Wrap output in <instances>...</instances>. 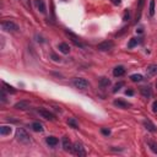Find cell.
<instances>
[{
	"mask_svg": "<svg viewBox=\"0 0 157 157\" xmlns=\"http://www.w3.org/2000/svg\"><path fill=\"white\" fill-rule=\"evenodd\" d=\"M10 134H11V128L10 127L4 125V127L0 128V135L5 136V135H10Z\"/></svg>",
	"mask_w": 157,
	"mask_h": 157,
	"instance_id": "2e32d148",
	"label": "cell"
},
{
	"mask_svg": "<svg viewBox=\"0 0 157 157\" xmlns=\"http://www.w3.org/2000/svg\"><path fill=\"white\" fill-rule=\"evenodd\" d=\"M125 95H127V96H133V95H134V91L129 88V90L125 91Z\"/></svg>",
	"mask_w": 157,
	"mask_h": 157,
	"instance_id": "f1b7e54d",
	"label": "cell"
},
{
	"mask_svg": "<svg viewBox=\"0 0 157 157\" xmlns=\"http://www.w3.org/2000/svg\"><path fill=\"white\" fill-rule=\"evenodd\" d=\"M114 106H117L118 108H128V107H130V103L125 102V101H123V100H115L113 102Z\"/></svg>",
	"mask_w": 157,
	"mask_h": 157,
	"instance_id": "8fae6325",
	"label": "cell"
},
{
	"mask_svg": "<svg viewBox=\"0 0 157 157\" xmlns=\"http://www.w3.org/2000/svg\"><path fill=\"white\" fill-rule=\"evenodd\" d=\"M130 79H131V81H134V82H140L144 77H143V75H140V74H134V75L130 76Z\"/></svg>",
	"mask_w": 157,
	"mask_h": 157,
	"instance_id": "44dd1931",
	"label": "cell"
},
{
	"mask_svg": "<svg viewBox=\"0 0 157 157\" xmlns=\"http://www.w3.org/2000/svg\"><path fill=\"white\" fill-rule=\"evenodd\" d=\"M52 56L54 58V60H56V61H58V60H60V58H58V56H56V55H54V54H52Z\"/></svg>",
	"mask_w": 157,
	"mask_h": 157,
	"instance_id": "d6a6232c",
	"label": "cell"
},
{
	"mask_svg": "<svg viewBox=\"0 0 157 157\" xmlns=\"http://www.w3.org/2000/svg\"><path fill=\"white\" fill-rule=\"evenodd\" d=\"M124 74H125V69H124V67H115L114 68V70H113V75L114 76H117V77H119V76H123Z\"/></svg>",
	"mask_w": 157,
	"mask_h": 157,
	"instance_id": "9c48e42d",
	"label": "cell"
},
{
	"mask_svg": "<svg viewBox=\"0 0 157 157\" xmlns=\"http://www.w3.org/2000/svg\"><path fill=\"white\" fill-rule=\"evenodd\" d=\"M63 147H64L65 151H72V145H71L70 140H69L67 136L63 139Z\"/></svg>",
	"mask_w": 157,
	"mask_h": 157,
	"instance_id": "7c38bea8",
	"label": "cell"
},
{
	"mask_svg": "<svg viewBox=\"0 0 157 157\" xmlns=\"http://www.w3.org/2000/svg\"><path fill=\"white\" fill-rule=\"evenodd\" d=\"M112 1H113V4H115V5H120L122 0H112Z\"/></svg>",
	"mask_w": 157,
	"mask_h": 157,
	"instance_id": "1f68e13d",
	"label": "cell"
},
{
	"mask_svg": "<svg viewBox=\"0 0 157 157\" xmlns=\"http://www.w3.org/2000/svg\"><path fill=\"white\" fill-rule=\"evenodd\" d=\"M140 92H141V95L144 97H146V98H148L151 96V90H150V87H147V86H144V87L140 88Z\"/></svg>",
	"mask_w": 157,
	"mask_h": 157,
	"instance_id": "9a60e30c",
	"label": "cell"
},
{
	"mask_svg": "<svg viewBox=\"0 0 157 157\" xmlns=\"http://www.w3.org/2000/svg\"><path fill=\"white\" fill-rule=\"evenodd\" d=\"M15 108L16 109H27L28 108V102L26 101H20L15 104Z\"/></svg>",
	"mask_w": 157,
	"mask_h": 157,
	"instance_id": "5bb4252c",
	"label": "cell"
},
{
	"mask_svg": "<svg viewBox=\"0 0 157 157\" xmlns=\"http://www.w3.org/2000/svg\"><path fill=\"white\" fill-rule=\"evenodd\" d=\"M148 14H150V16H153V15H155V0H151V1H150V7H148Z\"/></svg>",
	"mask_w": 157,
	"mask_h": 157,
	"instance_id": "603a6c76",
	"label": "cell"
},
{
	"mask_svg": "<svg viewBox=\"0 0 157 157\" xmlns=\"http://www.w3.org/2000/svg\"><path fill=\"white\" fill-rule=\"evenodd\" d=\"M148 146H150L151 151H152L153 153L157 155V144H156V143H152V141H148Z\"/></svg>",
	"mask_w": 157,
	"mask_h": 157,
	"instance_id": "cb8c5ba5",
	"label": "cell"
},
{
	"mask_svg": "<svg viewBox=\"0 0 157 157\" xmlns=\"http://www.w3.org/2000/svg\"><path fill=\"white\" fill-rule=\"evenodd\" d=\"M68 35H69V36H70V37L72 38V42H74V43H75L76 46H79V47H81V48H82V47H84V44H82V43L80 42V39H79V38H77V37H76L75 35H72V33H71V32H68Z\"/></svg>",
	"mask_w": 157,
	"mask_h": 157,
	"instance_id": "e0dca14e",
	"label": "cell"
},
{
	"mask_svg": "<svg viewBox=\"0 0 157 157\" xmlns=\"http://www.w3.org/2000/svg\"><path fill=\"white\" fill-rule=\"evenodd\" d=\"M144 125H145V128L148 131H151V133H156V131H157V128L155 127V124L152 122H150V120H145L144 122Z\"/></svg>",
	"mask_w": 157,
	"mask_h": 157,
	"instance_id": "30bf717a",
	"label": "cell"
},
{
	"mask_svg": "<svg viewBox=\"0 0 157 157\" xmlns=\"http://www.w3.org/2000/svg\"><path fill=\"white\" fill-rule=\"evenodd\" d=\"M102 134H104V135H109V134H111V130H109V129H102Z\"/></svg>",
	"mask_w": 157,
	"mask_h": 157,
	"instance_id": "f546056e",
	"label": "cell"
},
{
	"mask_svg": "<svg viewBox=\"0 0 157 157\" xmlns=\"http://www.w3.org/2000/svg\"><path fill=\"white\" fill-rule=\"evenodd\" d=\"M100 85H101L102 87H108V86L111 85V80H109L108 77H102V79L100 80Z\"/></svg>",
	"mask_w": 157,
	"mask_h": 157,
	"instance_id": "ffe728a7",
	"label": "cell"
},
{
	"mask_svg": "<svg viewBox=\"0 0 157 157\" xmlns=\"http://www.w3.org/2000/svg\"><path fill=\"white\" fill-rule=\"evenodd\" d=\"M68 124L69 125H71L72 128H75V129H77V123H76V120L75 119H72V118H69V120H68Z\"/></svg>",
	"mask_w": 157,
	"mask_h": 157,
	"instance_id": "484cf974",
	"label": "cell"
},
{
	"mask_svg": "<svg viewBox=\"0 0 157 157\" xmlns=\"http://www.w3.org/2000/svg\"><path fill=\"white\" fill-rule=\"evenodd\" d=\"M72 152L75 153L76 156H86L85 147L81 143H75L72 145Z\"/></svg>",
	"mask_w": 157,
	"mask_h": 157,
	"instance_id": "277c9868",
	"label": "cell"
},
{
	"mask_svg": "<svg viewBox=\"0 0 157 157\" xmlns=\"http://www.w3.org/2000/svg\"><path fill=\"white\" fill-rule=\"evenodd\" d=\"M124 19H125V20H128V19H129V12H128V14H125V16H124Z\"/></svg>",
	"mask_w": 157,
	"mask_h": 157,
	"instance_id": "836d02e7",
	"label": "cell"
},
{
	"mask_svg": "<svg viewBox=\"0 0 157 157\" xmlns=\"http://www.w3.org/2000/svg\"><path fill=\"white\" fill-rule=\"evenodd\" d=\"M113 46L114 44L112 41H106V42H102L98 44V49H100V51H109V49L113 48Z\"/></svg>",
	"mask_w": 157,
	"mask_h": 157,
	"instance_id": "5b68a950",
	"label": "cell"
},
{
	"mask_svg": "<svg viewBox=\"0 0 157 157\" xmlns=\"http://www.w3.org/2000/svg\"><path fill=\"white\" fill-rule=\"evenodd\" d=\"M4 87H6V90L9 91L10 93H16V90L12 87V86H10V85H7L6 82H4Z\"/></svg>",
	"mask_w": 157,
	"mask_h": 157,
	"instance_id": "4316f807",
	"label": "cell"
},
{
	"mask_svg": "<svg viewBox=\"0 0 157 157\" xmlns=\"http://www.w3.org/2000/svg\"><path fill=\"white\" fill-rule=\"evenodd\" d=\"M58 49L63 53V54H69V52H70V47H69V44L68 43H59L58 44Z\"/></svg>",
	"mask_w": 157,
	"mask_h": 157,
	"instance_id": "ba28073f",
	"label": "cell"
},
{
	"mask_svg": "<svg viewBox=\"0 0 157 157\" xmlns=\"http://www.w3.org/2000/svg\"><path fill=\"white\" fill-rule=\"evenodd\" d=\"M124 86V82L123 81H120V82H118V84L117 85H114V88H113V92L115 93V92H118V91L122 88Z\"/></svg>",
	"mask_w": 157,
	"mask_h": 157,
	"instance_id": "d4e9b609",
	"label": "cell"
},
{
	"mask_svg": "<svg viewBox=\"0 0 157 157\" xmlns=\"http://www.w3.org/2000/svg\"><path fill=\"white\" fill-rule=\"evenodd\" d=\"M156 87H157V84H156Z\"/></svg>",
	"mask_w": 157,
	"mask_h": 157,
	"instance_id": "e575fe53",
	"label": "cell"
},
{
	"mask_svg": "<svg viewBox=\"0 0 157 157\" xmlns=\"http://www.w3.org/2000/svg\"><path fill=\"white\" fill-rule=\"evenodd\" d=\"M16 137H17V140L20 143H23V144H28L30 143V136L23 129H17V130H16Z\"/></svg>",
	"mask_w": 157,
	"mask_h": 157,
	"instance_id": "7a4b0ae2",
	"label": "cell"
},
{
	"mask_svg": "<svg viewBox=\"0 0 157 157\" xmlns=\"http://www.w3.org/2000/svg\"><path fill=\"white\" fill-rule=\"evenodd\" d=\"M47 144L49 146H55V145H58V139L54 137V136H48L47 137Z\"/></svg>",
	"mask_w": 157,
	"mask_h": 157,
	"instance_id": "d6986e66",
	"label": "cell"
},
{
	"mask_svg": "<svg viewBox=\"0 0 157 157\" xmlns=\"http://www.w3.org/2000/svg\"><path fill=\"white\" fill-rule=\"evenodd\" d=\"M38 113L42 115L43 118L46 119H49V120H54L55 117H54V114L52 112H49V111H46V109H38Z\"/></svg>",
	"mask_w": 157,
	"mask_h": 157,
	"instance_id": "8992f818",
	"label": "cell"
},
{
	"mask_svg": "<svg viewBox=\"0 0 157 157\" xmlns=\"http://www.w3.org/2000/svg\"><path fill=\"white\" fill-rule=\"evenodd\" d=\"M35 4H36V6H37V9L42 12V14H44L46 12V10H47V7H46V3H44V0H35Z\"/></svg>",
	"mask_w": 157,
	"mask_h": 157,
	"instance_id": "52a82bcc",
	"label": "cell"
},
{
	"mask_svg": "<svg viewBox=\"0 0 157 157\" xmlns=\"http://www.w3.org/2000/svg\"><path fill=\"white\" fill-rule=\"evenodd\" d=\"M64 1H67V0H64Z\"/></svg>",
	"mask_w": 157,
	"mask_h": 157,
	"instance_id": "d590c367",
	"label": "cell"
},
{
	"mask_svg": "<svg viewBox=\"0 0 157 157\" xmlns=\"http://www.w3.org/2000/svg\"><path fill=\"white\" fill-rule=\"evenodd\" d=\"M74 86L79 90H86L88 87V81L82 77H76L74 80Z\"/></svg>",
	"mask_w": 157,
	"mask_h": 157,
	"instance_id": "3957f363",
	"label": "cell"
},
{
	"mask_svg": "<svg viewBox=\"0 0 157 157\" xmlns=\"http://www.w3.org/2000/svg\"><path fill=\"white\" fill-rule=\"evenodd\" d=\"M152 111H153V113H157V101H155L152 103Z\"/></svg>",
	"mask_w": 157,
	"mask_h": 157,
	"instance_id": "83f0119b",
	"label": "cell"
},
{
	"mask_svg": "<svg viewBox=\"0 0 157 157\" xmlns=\"http://www.w3.org/2000/svg\"><path fill=\"white\" fill-rule=\"evenodd\" d=\"M139 43V38H131L128 43V48H134Z\"/></svg>",
	"mask_w": 157,
	"mask_h": 157,
	"instance_id": "7402d4cb",
	"label": "cell"
},
{
	"mask_svg": "<svg viewBox=\"0 0 157 157\" xmlns=\"http://www.w3.org/2000/svg\"><path fill=\"white\" fill-rule=\"evenodd\" d=\"M1 26H3V30L7 31V32H17L19 31V26L14 21H10V20L4 21L1 23Z\"/></svg>",
	"mask_w": 157,
	"mask_h": 157,
	"instance_id": "6da1fadb",
	"label": "cell"
},
{
	"mask_svg": "<svg viewBox=\"0 0 157 157\" xmlns=\"http://www.w3.org/2000/svg\"><path fill=\"white\" fill-rule=\"evenodd\" d=\"M32 129H33L35 131H37V133H41V131H43V125L41 123L36 122V123L32 124Z\"/></svg>",
	"mask_w": 157,
	"mask_h": 157,
	"instance_id": "ac0fdd59",
	"label": "cell"
},
{
	"mask_svg": "<svg viewBox=\"0 0 157 157\" xmlns=\"http://www.w3.org/2000/svg\"><path fill=\"white\" fill-rule=\"evenodd\" d=\"M147 74L148 75H156L157 74V64H151V65H148L147 69H146Z\"/></svg>",
	"mask_w": 157,
	"mask_h": 157,
	"instance_id": "4fadbf2b",
	"label": "cell"
},
{
	"mask_svg": "<svg viewBox=\"0 0 157 157\" xmlns=\"http://www.w3.org/2000/svg\"><path fill=\"white\" fill-rule=\"evenodd\" d=\"M1 101H3V102H6V98H5V93H4V91H1Z\"/></svg>",
	"mask_w": 157,
	"mask_h": 157,
	"instance_id": "4dcf8cb0",
	"label": "cell"
}]
</instances>
